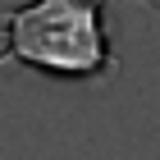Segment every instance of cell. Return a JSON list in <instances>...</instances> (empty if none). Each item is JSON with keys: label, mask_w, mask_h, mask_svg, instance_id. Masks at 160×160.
<instances>
[{"label": "cell", "mask_w": 160, "mask_h": 160, "mask_svg": "<svg viewBox=\"0 0 160 160\" xmlns=\"http://www.w3.org/2000/svg\"><path fill=\"white\" fill-rule=\"evenodd\" d=\"M32 69L60 82L105 87L119 73V50L101 0H28L0 9V73Z\"/></svg>", "instance_id": "6da1fadb"}]
</instances>
